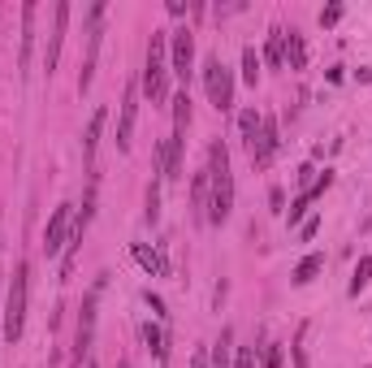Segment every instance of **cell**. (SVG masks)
I'll return each mask as SVG.
<instances>
[{"label":"cell","instance_id":"obj_1","mask_svg":"<svg viewBox=\"0 0 372 368\" xmlns=\"http://www.w3.org/2000/svg\"><path fill=\"white\" fill-rule=\"evenodd\" d=\"M234 208V169H230V147L217 139L208 147V221L225 226Z\"/></svg>","mask_w":372,"mask_h":368},{"label":"cell","instance_id":"obj_2","mask_svg":"<svg viewBox=\"0 0 372 368\" xmlns=\"http://www.w3.org/2000/svg\"><path fill=\"white\" fill-rule=\"evenodd\" d=\"M169 31H152L147 39V57H143V95L152 104L169 100Z\"/></svg>","mask_w":372,"mask_h":368},{"label":"cell","instance_id":"obj_3","mask_svg":"<svg viewBox=\"0 0 372 368\" xmlns=\"http://www.w3.org/2000/svg\"><path fill=\"white\" fill-rule=\"evenodd\" d=\"M26 299H31V265L14 269V282H9V299H5V338L18 342L22 330H26Z\"/></svg>","mask_w":372,"mask_h":368},{"label":"cell","instance_id":"obj_4","mask_svg":"<svg viewBox=\"0 0 372 368\" xmlns=\"http://www.w3.org/2000/svg\"><path fill=\"white\" fill-rule=\"evenodd\" d=\"M203 91H208V104L217 113H230L234 109V74L221 61V52H212V57L203 61Z\"/></svg>","mask_w":372,"mask_h":368},{"label":"cell","instance_id":"obj_5","mask_svg":"<svg viewBox=\"0 0 372 368\" xmlns=\"http://www.w3.org/2000/svg\"><path fill=\"white\" fill-rule=\"evenodd\" d=\"M104 0H95V5L87 9V61L78 70V95L91 91V78H95V61H100V39H104Z\"/></svg>","mask_w":372,"mask_h":368},{"label":"cell","instance_id":"obj_6","mask_svg":"<svg viewBox=\"0 0 372 368\" xmlns=\"http://www.w3.org/2000/svg\"><path fill=\"white\" fill-rule=\"evenodd\" d=\"M100 290H104V278L83 295V307H78V334H74V355L83 359L95 342V307H100Z\"/></svg>","mask_w":372,"mask_h":368},{"label":"cell","instance_id":"obj_7","mask_svg":"<svg viewBox=\"0 0 372 368\" xmlns=\"http://www.w3.org/2000/svg\"><path fill=\"white\" fill-rule=\"evenodd\" d=\"M169 70L182 83H191V74H195V35H191V26L169 31Z\"/></svg>","mask_w":372,"mask_h":368},{"label":"cell","instance_id":"obj_8","mask_svg":"<svg viewBox=\"0 0 372 368\" xmlns=\"http://www.w3.org/2000/svg\"><path fill=\"white\" fill-rule=\"evenodd\" d=\"M70 230H74V204H57L52 217H48V230H43V251L61 256L65 243H70Z\"/></svg>","mask_w":372,"mask_h":368},{"label":"cell","instance_id":"obj_9","mask_svg":"<svg viewBox=\"0 0 372 368\" xmlns=\"http://www.w3.org/2000/svg\"><path fill=\"white\" fill-rule=\"evenodd\" d=\"M65 31H70V5H65V0H57V5H52V35H48V48H43V70L48 74L57 70V61H61Z\"/></svg>","mask_w":372,"mask_h":368},{"label":"cell","instance_id":"obj_10","mask_svg":"<svg viewBox=\"0 0 372 368\" xmlns=\"http://www.w3.org/2000/svg\"><path fill=\"white\" fill-rule=\"evenodd\" d=\"M277 147H282V135H277V122L273 117H264V126H260V139H255V147H251V165H273V156H277Z\"/></svg>","mask_w":372,"mask_h":368},{"label":"cell","instance_id":"obj_11","mask_svg":"<svg viewBox=\"0 0 372 368\" xmlns=\"http://www.w3.org/2000/svg\"><path fill=\"white\" fill-rule=\"evenodd\" d=\"M134 117H139V83H130L126 95H122V117H117V147H122V152H130Z\"/></svg>","mask_w":372,"mask_h":368},{"label":"cell","instance_id":"obj_12","mask_svg":"<svg viewBox=\"0 0 372 368\" xmlns=\"http://www.w3.org/2000/svg\"><path fill=\"white\" fill-rule=\"evenodd\" d=\"M35 18H39V5L26 0L22 5V57H18V70L31 74V52H35Z\"/></svg>","mask_w":372,"mask_h":368},{"label":"cell","instance_id":"obj_13","mask_svg":"<svg viewBox=\"0 0 372 368\" xmlns=\"http://www.w3.org/2000/svg\"><path fill=\"white\" fill-rule=\"evenodd\" d=\"M104 122H109V109H95V113H91V122H87V135H83V165H87V169L95 165V147H100Z\"/></svg>","mask_w":372,"mask_h":368},{"label":"cell","instance_id":"obj_14","mask_svg":"<svg viewBox=\"0 0 372 368\" xmlns=\"http://www.w3.org/2000/svg\"><path fill=\"white\" fill-rule=\"evenodd\" d=\"M208 368H234V330L225 325L221 338L208 347Z\"/></svg>","mask_w":372,"mask_h":368},{"label":"cell","instance_id":"obj_15","mask_svg":"<svg viewBox=\"0 0 372 368\" xmlns=\"http://www.w3.org/2000/svg\"><path fill=\"white\" fill-rule=\"evenodd\" d=\"M321 273H325V256H321V251H312V256L299 260V269H294V286H307V282H316Z\"/></svg>","mask_w":372,"mask_h":368},{"label":"cell","instance_id":"obj_16","mask_svg":"<svg viewBox=\"0 0 372 368\" xmlns=\"http://www.w3.org/2000/svg\"><path fill=\"white\" fill-rule=\"evenodd\" d=\"M191 213H195V221H208V169L195 174V182H191Z\"/></svg>","mask_w":372,"mask_h":368},{"label":"cell","instance_id":"obj_17","mask_svg":"<svg viewBox=\"0 0 372 368\" xmlns=\"http://www.w3.org/2000/svg\"><path fill=\"white\" fill-rule=\"evenodd\" d=\"M264 61H269L273 70H282V65H286V31H282V26H273V31H269V43H264Z\"/></svg>","mask_w":372,"mask_h":368},{"label":"cell","instance_id":"obj_18","mask_svg":"<svg viewBox=\"0 0 372 368\" xmlns=\"http://www.w3.org/2000/svg\"><path fill=\"white\" fill-rule=\"evenodd\" d=\"M143 342H147V351L156 355V364H165V359H169V347H165V330L156 325V321H147V325H143Z\"/></svg>","mask_w":372,"mask_h":368},{"label":"cell","instance_id":"obj_19","mask_svg":"<svg viewBox=\"0 0 372 368\" xmlns=\"http://www.w3.org/2000/svg\"><path fill=\"white\" fill-rule=\"evenodd\" d=\"M130 251H134V260H139V265H143V273H152V278H165V260L156 256V251H152L147 243H134Z\"/></svg>","mask_w":372,"mask_h":368},{"label":"cell","instance_id":"obj_20","mask_svg":"<svg viewBox=\"0 0 372 368\" xmlns=\"http://www.w3.org/2000/svg\"><path fill=\"white\" fill-rule=\"evenodd\" d=\"M260 126H264V117H260L255 109H243V113H238V135H243V143H247V147H255Z\"/></svg>","mask_w":372,"mask_h":368},{"label":"cell","instance_id":"obj_21","mask_svg":"<svg viewBox=\"0 0 372 368\" xmlns=\"http://www.w3.org/2000/svg\"><path fill=\"white\" fill-rule=\"evenodd\" d=\"M286 57H290V70H303V65H307V43H303L299 31L286 35Z\"/></svg>","mask_w":372,"mask_h":368},{"label":"cell","instance_id":"obj_22","mask_svg":"<svg viewBox=\"0 0 372 368\" xmlns=\"http://www.w3.org/2000/svg\"><path fill=\"white\" fill-rule=\"evenodd\" d=\"M186 126H191V95L182 91V95H174V130L186 135Z\"/></svg>","mask_w":372,"mask_h":368},{"label":"cell","instance_id":"obj_23","mask_svg":"<svg viewBox=\"0 0 372 368\" xmlns=\"http://www.w3.org/2000/svg\"><path fill=\"white\" fill-rule=\"evenodd\" d=\"M372 282V256H359V265H355V278H351V295H359L363 286Z\"/></svg>","mask_w":372,"mask_h":368},{"label":"cell","instance_id":"obj_24","mask_svg":"<svg viewBox=\"0 0 372 368\" xmlns=\"http://www.w3.org/2000/svg\"><path fill=\"white\" fill-rule=\"evenodd\" d=\"M161 221V178H152V186H147V226H156Z\"/></svg>","mask_w":372,"mask_h":368},{"label":"cell","instance_id":"obj_25","mask_svg":"<svg viewBox=\"0 0 372 368\" xmlns=\"http://www.w3.org/2000/svg\"><path fill=\"white\" fill-rule=\"evenodd\" d=\"M243 83H260V57H255V48H243Z\"/></svg>","mask_w":372,"mask_h":368},{"label":"cell","instance_id":"obj_26","mask_svg":"<svg viewBox=\"0 0 372 368\" xmlns=\"http://www.w3.org/2000/svg\"><path fill=\"white\" fill-rule=\"evenodd\" d=\"M260 368H282V342H264L260 347Z\"/></svg>","mask_w":372,"mask_h":368},{"label":"cell","instance_id":"obj_27","mask_svg":"<svg viewBox=\"0 0 372 368\" xmlns=\"http://www.w3.org/2000/svg\"><path fill=\"white\" fill-rule=\"evenodd\" d=\"M234 368H255V347H238L234 351Z\"/></svg>","mask_w":372,"mask_h":368},{"label":"cell","instance_id":"obj_28","mask_svg":"<svg viewBox=\"0 0 372 368\" xmlns=\"http://www.w3.org/2000/svg\"><path fill=\"white\" fill-rule=\"evenodd\" d=\"M307 208H312V199H307V195H299V199H294V208H290V226H299V221L307 217Z\"/></svg>","mask_w":372,"mask_h":368},{"label":"cell","instance_id":"obj_29","mask_svg":"<svg viewBox=\"0 0 372 368\" xmlns=\"http://www.w3.org/2000/svg\"><path fill=\"white\" fill-rule=\"evenodd\" d=\"M342 22V5H329V9H321V26H338Z\"/></svg>","mask_w":372,"mask_h":368},{"label":"cell","instance_id":"obj_30","mask_svg":"<svg viewBox=\"0 0 372 368\" xmlns=\"http://www.w3.org/2000/svg\"><path fill=\"white\" fill-rule=\"evenodd\" d=\"M303 338H307V325L299 330V342H294V368H307V351H303Z\"/></svg>","mask_w":372,"mask_h":368},{"label":"cell","instance_id":"obj_31","mask_svg":"<svg viewBox=\"0 0 372 368\" xmlns=\"http://www.w3.org/2000/svg\"><path fill=\"white\" fill-rule=\"evenodd\" d=\"M143 299H147V307H152V312H156V317H165V303H161V299H156V295H152V290H147V295H143Z\"/></svg>","mask_w":372,"mask_h":368},{"label":"cell","instance_id":"obj_32","mask_svg":"<svg viewBox=\"0 0 372 368\" xmlns=\"http://www.w3.org/2000/svg\"><path fill=\"white\" fill-rule=\"evenodd\" d=\"M191 368H208V347H195V359H191Z\"/></svg>","mask_w":372,"mask_h":368},{"label":"cell","instance_id":"obj_33","mask_svg":"<svg viewBox=\"0 0 372 368\" xmlns=\"http://www.w3.org/2000/svg\"><path fill=\"white\" fill-rule=\"evenodd\" d=\"M269 204H273V213H286V208H282V204H286V199H282V191H277V186H273V191H269Z\"/></svg>","mask_w":372,"mask_h":368},{"label":"cell","instance_id":"obj_34","mask_svg":"<svg viewBox=\"0 0 372 368\" xmlns=\"http://www.w3.org/2000/svg\"><path fill=\"white\" fill-rule=\"evenodd\" d=\"M165 9H169L174 18H186V5H182V0H169V5H165Z\"/></svg>","mask_w":372,"mask_h":368},{"label":"cell","instance_id":"obj_35","mask_svg":"<svg viewBox=\"0 0 372 368\" xmlns=\"http://www.w3.org/2000/svg\"><path fill=\"white\" fill-rule=\"evenodd\" d=\"M83 368H95V364H91V359H87V364H83Z\"/></svg>","mask_w":372,"mask_h":368},{"label":"cell","instance_id":"obj_36","mask_svg":"<svg viewBox=\"0 0 372 368\" xmlns=\"http://www.w3.org/2000/svg\"><path fill=\"white\" fill-rule=\"evenodd\" d=\"M117 368H130V364H117Z\"/></svg>","mask_w":372,"mask_h":368}]
</instances>
